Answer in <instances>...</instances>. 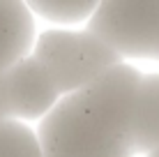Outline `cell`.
<instances>
[{"label":"cell","instance_id":"6","mask_svg":"<svg viewBox=\"0 0 159 157\" xmlns=\"http://www.w3.org/2000/svg\"><path fill=\"white\" fill-rule=\"evenodd\" d=\"M134 145L150 153L159 145V74L143 76L134 99Z\"/></svg>","mask_w":159,"mask_h":157},{"label":"cell","instance_id":"5","mask_svg":"<svg viewBox=\"0 0 159 157\" xmlns=\"http://www.w3.org/2000/svg\"><path fill=\"white\" fill-rule=\"evenodd\" d=\"M35 21L21 0H0V76L32 48Z\"/></svg>","mask_w":159,"mask_h":157},{"label":"cell","instance_id":"1","mask_svg":"<svg viewBox=\"0 0 159 157\" xmlns=\"http://www.w3.org/2000/svg\"><path fill=\"white\" fill-rule=\"evenodd\" d=\"M143 74L120 62L58 99L42 118L44 157H134V99Z\"/></svg>","mask_w":159,"mask_h":157},{"label":"cell","instance_id":"3","mask_svg":"<svg viewBox=\"0 0 159 157\" xmlns=\"http://www.w3.org/2000/svg\"><path fill=\"white\" fill-rule=\"evenodd\" d=\"M88 32L120 58L159 60V0H106L88 21Z\"/></svg>","mask_w":159,"mask_h":157},{"label":"cell","instance_id":"9","mask_svg":"<svg viewBox=\"0 0 159 157\" xmlns=\"http://www.w3.org/2000/svg\"><path fill=\"white\" fill-rule=\"evenodd\" d=\"M145 157H159V145H157V148H152V150H150V153H148Z\"/></svg>","mask_w":159,"mask_h":157},{"label":"cell","instance_id":"4","mask_svg":"<svg viewBox=\"0 0 159 157\" xmlns=\"http://www.w3.org/2000/svg\"><path fill=\"white\" fill-rule=\"evenodd\" d=\"M5 95L12 120L44 118L60 97L53 79L32 56H25L5 72Z\"/></svg>","mask_w":159,"mask_h":157},{"label":"cell","instance_id":"8","mask_svg":"<svg viewBox=\"0 0 159 157\" xmlns=\"http://www.w3.org/2000/svg\"><path fill=\"white\" fill-rule=\"evenodd\" d=\"M25 5L30 12L44 19H53L60 23H76V21L90 19L99 2L95 0H30Z\"/></svg>","mask_w":159,"mask_h":157},{"label":"cell","instance_id":"7","mask_svg":"<svg viewBox=\"0 0 159 157\" xmlns=\"http://www.w3.org/2000/svg\"><path fill=\"white\" fill-rule=\"evenodd\" d=\"M0 157H44L39 139L21 120H0Z\"/></svg>","mask_w":159,"mask_h":157},{"label":"cell","instance_id":"2","mask_svg":"<svg viewBox=\"0 0 159 157\" xmlns=\"http://www.w3.org/2000/svg\"><path fill=\"white\" fill-rule=\"evenodd\" d=\"M32 58L48 72L58 95H72L97 79L106 69L122 62L92 32H65L46 30L37 37Z\"/></svg>","mask_w":159,"mask_h":157}]
</instances>
